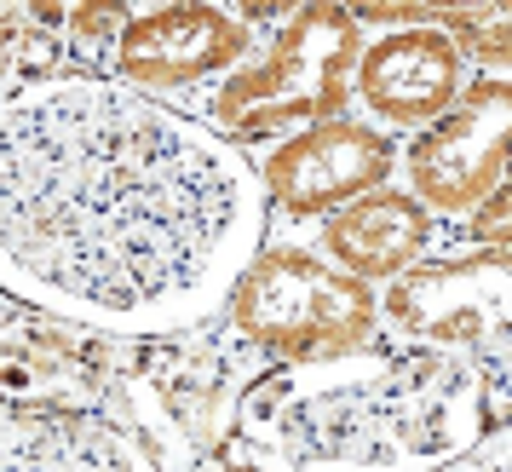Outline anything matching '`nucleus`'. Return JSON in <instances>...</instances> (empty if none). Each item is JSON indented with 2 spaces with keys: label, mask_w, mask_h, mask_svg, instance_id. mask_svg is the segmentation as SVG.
<instances>
[{
  "label": "nucleus",
  "mask_w": 512,
  "mask_h": 472,
  "mask_svg": "<svg viewBox=\"0 0 512 472\" xmlns=\"http://www.w3.org/2000/svg\"><path fill=\"white\" fill-rule=\"evenodd\" d=\"M265 254V190L219 127L116 75L0 98V294L98 334H179Z\"/></svg>",
  "instance_id": "f257e3e1"
},
{
  "label": "nucleus",
  "mask_w": 512,
  "mask_h": 472,
  "mask_svg": "<svg viewBox=\"0 0 512 472\" xmlns=\"http://www.w3.org/2000/svg\"><path fill=\"white\" fill-rule=\"evenodd\" d=\"M489 432V386L466 352L403 346L259 375L231 415L242 472H432Z\"/></svg>",
  "instance_id": "f03ea898"
},
{
  "label": "nucleus",
  "mask_w": 512,
  "mask_h": 472,
  "mask_svg": "<svg viewBox=\"0 0 512 472\" xmlns=\"http://www.w3.org/2000/svg\"><path fill=\"white\" fill-rule=\"evenodd\" d=\"M374 288L334 271L311 254H254V265L231 288V323L242 340L288 363H328V357L369 352L374 340Z\"/></svg>",
  "instance_id": "7ed1b4c3"
},
{
  "label": "nucleus",
  "mask_w": 512,
  "mask_h": 472,
  "mask_svg": "<svg viewBox=\"0 0 512 472\" xmlns=\"http://www.w3.org/2000/svg\"><path fill=\"white\" fill-rule=\"evenodd\" d=\"M357 52L363 47L351 6H300L265 64L236 70L219 87L213 110L236 139H265L294 121H334V110H346Z\"/></svg>",
  "instance_id": "20e7f679"
},
{
  "label": "nucleus",
  "mask_w": 512,
  "mask_h": 472,
  "mask_svg": "<svg viewBox=\"0 0 512 472\" xmlns=\"http://www.w3.org/2000/svg\"><path fill=\"white\" fill-rule=\"evenodd\" d=\"M386 323L415 346L466 352L489 375L512 329V260L507 248H484L449 265H409L386 288Z\"/></svg>",
  "instance_id": "39448f33"
},
{
  "label": "nucleus",
  "mask_w": 512,
  "mask_h": 472,
  "mask_svg": "<svg viewBox=\"0 0 512 472\" xmlns=\"http://www.w3.org/2000/svg\"><path fill=\"white\" fill-rule=\"evenodd\" d=\"M512 133V87L478 81L461 104H449L415 144H409V179L415 202L438 213H472L501 185V156Z\"/></svg>",
  "instance_id": "423d86ee"
},
{
  "label": "nucleus",
  "mask_w": 512,
  "mask_h": 472,
  "mask_svg": "<svg viewBox=\"0 0 512 472\" xmlns=\"http://www.w3.org/2000/svg\"><path fill=\"white\" fill-rule=\"evenodd\" d=\"M392 173V144L380 139L363 121H317L305 127L300 139H282L265 156L259 190L277 202L282 213H328L351 202V196H369L380 190V179Z\"/></svg>",
  "instance_id": "0eeeda50"
},
{
  "label": "nucleus",
  "mask_w": 512,
  "mask_h": 472,
  "mask_svg": "<svg viewBox=\"0 0 512 472\" xmlns=\"http://www.w3.org/2000/svg\"><path fill=\"white\" fill-rule=\"evenodd\" d=\"M248 52V29L225 6H156L144 18H127L116 41L121 81L133 87H190L213 70H231Z\"/></svg>",
  "instance_id": "6e6552de"
},
{
  "label": "nucleus",
  "mask_w": 512,
  "mask_h": 472,
  "mask_svg": "<svg viewBox=\"0 0 512 472\" xmlns=\"http://www.w3.org/2000/svg\"><path fill=\"white\" fill-rule=\"evenodd\" d=\"M0 472H162L144 444L93 409L0 403Z\"/></svg>",
  "instance_id": "1a4fd4ad"
},
{
  "label": "nucleus",
  "mask_w": 512,
  "mask_h": 472,
  "mask_svg": "<svg viewBox=\"0 0 512 472\" xmlns=\"http://www.w3.org/2000/svg\"><path fill=\"white\" fill-rule=\"evenodd\" d=\"M357 87L374 104V116L415 127V121H438L455 104L461 87V47L443 29H397L369 52H357Z\"/></svg>",
  "instance_id": "9d476101"
},
{
  "label": "nucleus",
  "mask_w": 512,
  "mask_h": 472,
  "mask_svg": "<svg viewBox=\"0 0 512 472\" xmlns=\"http://www.w3.org/2000/svg\"><path fill=\"white\" fill-rule=\"evenodd\" d=\"M426 208L403 190H369L363 202H346V208L328 219L323 248L328 260L346 265V277L357 283H374V277H397L409 271L415 254L426 248Z\"/></svg>",
  "instance_id": "9b49d317"
},
{
  "label": "nucleus",
  "mask_w": 512,
  "mask_h": 472,
  "mask_svg": "<svg viewBox=\"0 0 512 472\" xmlns=\"http://www.w3.org/2000/svg\"><path fill=\"white\" fill-rule=\"evenodd\" d=\"M150 392L162 403V415L185 438L219 449L225 432H231V415H236V386H231V369L213 346H190V352H173L167 363L150 369Z\"/></svg>",
  "instance_id": "f8f14e48"
},
{
  "label": "nucleus",
  "mask_w": 512,
  "mask_h": 472,
  "mask_svg": "<svg viewBox=\"0 0 512 472\" xmlns=\"http://www.w3.org/2000/svg\"><path fill=\"white\" fill-rule=\"evenodd\" d=\"M438 18H449V29H455V35H461L484 64H501V58H507L512 18L501 12V6H484V12H466V6H461V12H438Z\"/></svg>",
  "instance_id": "ddd939ff"
},
{
  "label": "nucleus",
  "mask_w": 512,
  "mask_h": 472,
  "mask_svg": "<svg viewBox=\"0 0 512 472\" xmlns=\"http://www.w3.org/2000/svg\"><path fill=\"white\" fill-rule=\"evenodd\" d=\"M507 213H512V190H489L484 208H472V236H484L489 248H507Z\"/></svg>",
  "instance_id": "4468645a"
},
{
  "label": "nucleus",
  "mask_w": 512,
  "mask_h": 472,
  "mask_svg": "<svg viewBox=\"0 0 512 472\" xmlns=\"http://www.w3.org/2000/svg\"><path fill=\"white\" fill-rule=\"evenodd\" d=\"M116 24H121V6H81V12H75V35H81V47L110 41Z\"/></svg>",
  "instance_id": "2eb2a0df"
},
{
  "label": "nucleus",
  "mask_w": 512,
  "mask_h": 472,
  "mask_svg": "<svg viewBox=\"0 0 512 472\" xmlns=\"http://www.w3.org/2000/svg\"><path fill=\"white\" fill-rule=\"evenodd\" d=\"M351 18H380V24H409V18H438L432 6H357Z\"/></svg>",
  "instance_id": "dca6fc26"
}]
</instances>
